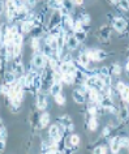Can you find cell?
<instances>
[{"mask_svg":"<svg viewBox=\"0 0 129 154\" xmlns=\"http://www.w3.org/2000/svg\"><path fill=\"white\" fill-rule=\"evenodd\" d=\"M117 7H119L121 11H124V12H128L129 11V0H119Z\"/></svg>","mask_w":129,"mask_h":154,"instance_id":"obj_34","label":"cell"},{"mask_svg":"<svg viewBox=\"0 0 129 154\" xmlns=\"http://www.w3.org/2000/svg\"><path fill=\"white\" fill-rule=\"evenodd\" d=\"M54 99H55V103L58 106H64V105H65V102H67V98H65V95H64L63 93L55 95Z\"/></svg>","mask_w":129,"mask_h":154,"instance_id":"obj_30","label":"cell"},{"mask_svg":"<svg viewBox=\"0 0 129 154\" xmlns=\"http://www.w3.org/2000/svg\"><path fill=\"white\" fill-rule=\"evenodd\" d=\"M37 3H38V0H28V2H26V4H28L29 9H34L37 7Z\"/></svg>","mask_w":129,"mask_h":154,"instance_id":"obj_39","label":"cell"},{"mask_svg":"<svg viewBox=\"0 0 129 154\" xmlns=\"http://www.w3.org/2000/svg\"><path fill=\"white\" fill-rule=\"evenodd\" d=\"M51 123V115L48 112H42L39 116V129H44L50 125Z\"/></svg>","mask_w":129,"mask_h":154,"instance_id":"obj_18","label":"cell"},{"mask_svg":"<svg viewBox=\"0 0 129 154\" xmlns=\"http://www.w3.org/2000/svg\"><path fill=\"white\" fill-rule=\"evenodd\" d=\"M128 150H129V148H128Z\"/></svg>","mask_w":129,"mask_h":154,"instance_id":"obj_50","label":"cell"},{"mask_svg":"<svg viewBox=\"0 0 129 154\" xmlns=\"http://www.w3.org/2000/svg\"><path fill=\"white\" fill-rule=\"evenodd\" d=\"M127 59L129 60V46H128V48H127Z\"/></svg>","mask_w":129,"mask_h":154,"instance_id":"obj_45","label":"cell"},{"mask_svg":"<svg viewBox=\"0 0 129 154\" xmlns=\"http://www.w3.org/2000/svg\"><path fill=\"white\" fill-rule=\"evenodd\" d=\"M103 80V84L107 86H112V76H106V77H102Z\"/></svg>","mask_w":129,"mask_h":154,"instance_id":"obj_37","label":"cell"},{"mask_svg":"<svg viewBox=\"0 0 129 154\" xmlns=\"http://www.w3.org/2000/svg\"><path fill=\"white\" fill-rule=\"evenodd\" d=\"M108 145H98L95 146V148L93 149V153H95V154H106V153H108Z\"/></svg>","mask_w":129,"mask_h":154,"instance_id":"obj_28","label":"cell"},{"mask_svg":"<svg viewBox=\"0 0 129 154\" xmlns=\"http://www.w3.org/2000/svg\"><path fill=\"white\" fill-rule=\"evenodd\" d=\"M4 12H5V2L0 0V14H3Z\"/></svg>","mask_w":129,"mask_h":154,"instance_id":"obj_41","label":"cell"},{"mask_svg":"<svg viewBox=\"0 0 129 154\" xmlns=\"http://www.w3.org/2000/svg\"><path fill=\"white\" fill-rule=\"evenodd\" d=\"M4 68V65H3V63H2V60H0V71H2V69Z\"/></svg>","mask_w":129,"mask_h":154,"instance_id":"obj_46","label":"cell"},{"mask_svg":"<svg viewBox=\"0 0 129 154\" xmlns=\"http://www.w3.org/2000/svg\"><path fill=\"white\" fill-rule=\"evenodd\" d=\"M72 98L77 105H85L86 103V94H83L82 91H80L77 88L72 91Z\"/></svg>","mask_w":129,"mask_h":154,"instance_id":"obj_14","label":"cell"},{"mask_svg":"<svg viewBox=\"0 0 129 154\" xmlns=\"http://www.w3.org/2000/svg\"><path fill=\"white\" fill-rule=\"evenodd\" d=\"M121 148H129V137H121Z\"/></svg>","mask_w":129,"mask_h":154,"instance_id":"obj_38","label":"cell"},{"mask_svg":"<svg viewBox=\"0 0 129 154\" xmlns=\"http://www.w3.org/2000/svg\"><path fill=\"white\" fill-rule=\"evenodd\" d=\"M110 71H111V76L119 77L121 75V72H123V69H121V65L119 63H112L110 65Z\"/></svg>","mask_w":129,"mask_h":154,"instance_id":"obj_24","label":"cell"},{"mask_svg":"<svg viewBox=\"0 0 129 154\" xmlns=\"http://www.w3.org/2000/svg\"><path fill=\"white\" fill-rule=\"evenodd\" d=\"M59 71L62 75H68V73H74L76 72V67L73 64V60L72 61H62L59 67Z\"/></svg>","mask_w":129,"mask_h":154,"instance_id":"obj_11","label":"cell"},{"mask_svg":"<svg viewBox=\"0 0 129 154\" xmlns=\"http://www.w3.org/2000/svg\"><path fill=\"white\" fill-rule=\"evenodd\" d=\"M108 148L111 153H119L121 150V136H113L110 140Z\"/></svg>","mask_w":129,"mask_h":154,"instance_id":"obj_12","label":"cell"},{"mask_svg":"<svg viewBox=\"0 0 129 154\" xmlns=\"http://www.w3.org/2000/svg\"><path fill=\"white\" fill-rule=\"evenodd\" d=\"M9 90H10V85H9V84L3 82L2 85H0V94L4 95V97H7V95H8Z\"/></svg>","mask_w":129,"mask_h":154,"instance_id":"obj_33","label":"cell"},{"mask_svg":"<svg viewBox=\"0 0 129 154\" xmlns=\"http://www.w3.org/2000/svg\"><path fill=\"white\" fill-rule=\"evenodd\" d=\"M98 37L102 43H110V38H111V29L107 25H103L102 28H99L98 32Z\"/></svg>","mask_w":129,"mask_h":154,"instance_id":"obj_9","label":"cell"},{"mask_svg":"<svg viewBox=\"0 0 129 154\" xmlns=\"http://www.w3.org/2000/svg\"><path fill=\"white\" fill-rule=\"evenodd\" d=\"M74 59L77 60L80 64H82L83 67H86V68H89V67H90V64H92V60L89 59V56H88V54H86L85 50H82V51L78 54V56H77V57H74Z\"/></svg>","mask_w":129,"mask_h":154,"instance_id":"obj_16","label":"cell"},{"mask_svg":"<svg viewBox=\"0 0 129 154\" xmlns=\"http://www.w3.org/2000/svg\"><path fill=\"white\" fill-rule=\"evenodd\" d=\"M76 81V79H74V73H68V75H63L62 76V82H63V85H67V86H70V85H73Z\"/></svg>","mask_w":129,"mask_h":154,"instance_id":"obj_21","label":"cell"},{"mask_svg":"<svg viewBox=\"0 0 129 154\" xmlns=\"http://www.w3.org/2000/svg\"><path fill=\"white\" fill-rule=\"evenodd\" d=\"M16 0H5V14L9 22L13 21V18L16 17Z\"/></svg>","mask_w":129,"mask_h":154,"instance_id":"obj_6","label":"cell"},{"mask_svg":"<svg viewBox=\"0 0 129 154\" xmlns=\"http://www.w3.org/2000/svg\"><path fill=\"white\" fill-rule=\"evenodd\" d=\"M100 98H102L100 90L95 89V88H90V89L88 90L86 99H89V103H94V105H97V103L100 101Z\"/></svg>","mask_w":129,"mask_h":154,"instance_id":"obj_8","label":"cell"},{"mask_svg":"<svg viewBox=\"0 0 129 154\" xmlns=\"http://www.w3.org/2000/svg\"><path fill=\"white\" fill-rule=\"evenodd\" d=\"M62 7H64V8H67L69 12H73L74 11V3L73 0H64V2L62 3Z\"/></svg>","mask_w":129,"mask_h":154,"instance_id":"obj_32","label":"cell"},{"mask_svg":"<svg viewBox=\"0 0 129 154\" xmlns=\"http://www.w3.org/2000/svg\"><path fill=\"white\" fill-rule=\"evenodd\" d=\"M73 3H74L76 7H82L83 3H85V0H73Z\"/></svg>","mask_w":129,"mask_h":154,"instance_id":"obj_42","label":"cell"},{"mask_svg":"<svg viewBox=\"0 0 129 154\" xmlns=\"http://www.w3.org/2000/svg\"><path fill=\"white\" fill-rule=\"evenodd\" d=\"M35 28V25H34V21H29V20H24L20 22V30L22 34H30L32 33V30Z\"/></svg>","mask_w":129,"mask_h":154,"instance_id":"obj_13","label":"cell"},{"mask_svg":"<svg viewBox=\"0 0 129 154\" xmlns=\"http://www.w3.org/2000/svg\"><path fill=\"white\" fill-rule=\"evenodd\" d=\"M10 69L14 72V75L17 77H20L22 75L26 73V69H25V65L24 63H16V61H10Z\"/></svg>","mask_w":129,"mask_h":154,"instance_id":"obj_15","label":"cell"},{"mask_svg":"<svg viewBox=\"0 0 129 154\" xmlns=\"http://www.w3.org/2000/svg\"><path fill=\"white\" fill-rule=\"evenodd\" d=\"M99 76L100 77H106V76H111V71H110V67H100L99 68Z\"/></svg>","mask_w":129,"mask_h":154,"instance_id":"obj_35","label":"cell"},{"mask_svg":"<svg viewBox=\"0 0 129 154\" xmlns=\"http://www.w3.org/2000/svg\"><path fill=\"white\" fill-rule=\"evenodd\" d=\"M35 97V107L39 111H44L48 107V95L46 94V91L40 90L34 95Z\"/></svg>","mask_w":129,"mask_h":154,"instance_id":"obj_3","label":"cell"},{"mask_svg":"<svg viewBox=\"0 0 129 154\" xmlns=\"http://www.w3.org/2000/svg\"><path fill=\"white\" fill-rule=\"evenodd\" d=\"M56 2H58V3H59V4H62V3L64 2V0H56Z\"/></svg>","mask_w":129,"mask_h":154,"instance_id":"obj_47","label":"cell"},{"mask_svg":"<svg viewBox=\"0 0 129 154\" xmlns=\"http://www.w3.org/2000/svg\"><path fill=\"white\" fill-rule=\"evenodd\" d=\"M120 98H121V101H123L124 103H127V105L129 106V85H125V88L121 90Z\"/></svg>","mask_w":129,"mask_h":154,"instance_id":"obj_26","label":"cell"},{"mask_svg":"<svg viewBox=\"0 0 129 154\" xmlns=\"http://www.w3.org/2000/svg\"><path fill=\"white\" fill-rule=\"evenodd\" d=\"M7 138H3L0 137V152H4L5 150V146H7Z\"/></svg>","mask_w":129,"mask_h":154,"instance_id":"obj_40","label":"cell"},{"mask_svg":"<svg viewBox=\"0 0 129 154\" xmlns=\"http://www.w3.org/2000/svg\"><path fill=\"white\" fill-rule=\"evenodd\" d=\"M125 85H127L125 82H123V81H117V82H116V85H115V90L120 94V93H121V90H123L124 88H125Z\"/></svg>","mask_w":129,"mask_h":154,"instance_id":"obj_36","label":"cell"},{"mask_svg":"<svg viewBox=\"0 0 129 154\" xmlns=\"http://www.w3.org/2000/svg\"><path fill=\"white\" fill-rule=\"evenodd\" d=\"M56 122H58L59 125H62L64 129H65L67 133H72L74 131V124L72 122V118L69 115H62V116L56 118Z\"/></svg>","mask_w":129,"mask_h":154,"instance_id":"obj_4","label":"cell"},{"mask_svg":"<svg viewBox=\"0 0 129 154\" xmlns=\"http://www.w3.org/2000/svg\"><path fill=\"white\" fill-rule=\"evenodd\" d=\"M24 37H25V34H22V33L16 34V35H14V39H13V45L24 46Z\"/></svg>","mask_w":129,"mask_h":154,"instance_id":"obj_31","label":"cell"},{"mask_svg":"<svg viewBox=\"0 0 129 154\" xmlns=\"http://www.w3.org/2000/svg\"><path fill=\"white\" fill-rule=\"evenodd\" d=\"M86 54H88L89 59L94 61V63H99V61H103L104 59H107L110 54L107 51L102 48H86L85 50Z\"/></svg>","mask_w":129,"mask_h":154,"instance_id":"obj_2","label":"cell"},{"mask_svg":"<svg viewBox=\"0 0 129 154\" xmlns=\"http://www.w3.org/2000/svg\"><path fill=\"white\" fill-rule=\"evenodd\" d=\"M128 107H129V106H128Z\"/></svg>","mask_w":129,"mask_h":154,"instance_id":"obj_51","label":"cell"},{"mask_svg":"<svg viewBox=\"0 0 129 154\" xmlns=\"http://www.w3.org/2000/svg\"><path fill=\"white\" fill-rule=\"evenodd\" d=\"M39 110H35V111H32L29 116V122H30V127H32V131L35 132V131L39 129Z\"/></svg>","mask_w":129,"mask_h":154,"instance_id":"obj_10","label":"cell"},{"mask_svg":"<svg viewBox=\"0 0 129 154\" xmlns=\"http://www.w3.org/2000/svg\"><path fill=\"white\" fill-rule=\"evenodd\" d=\"M3 82H5V84H9V85H12L13 82H16V80H17V76L14 75V72L12 71V69H8V71H5L4 72V75H3Z\"/></svg>","mask_w":129,"mask_h":154,"instance_id":"obj_17","label":"cell"},{"mask_svg":"<svg viewBox=\"0 0 129 154\" xmlns=\"http://www.w3.org/2000/svg\"><path fill=\"white\" fill-rule=\"evenodd\" d=\"M30 64H32V69L37 72H42L46 67H48V57L39 52H33V57L30 60Z\"/></svg>","mask_w":129,"mask_h":154,"instance_id":"obj_1","label":"cell"},{"mask_svg":"<svg viewBox=\"0 0 129 154\" xmlns=\"http://www.w3.org/2000/svg\"><path fill=\"white\" fill-rule=\"evenodd\" d=\"M80 42L78 39L74 37L73 33H67L65 35V50H68V51H76V50H78L80 47Z\"/></svg>","mask_w":129,"mask_h":154,"instance_id":"obj_5","label":"cell"},{"mask_svg":"<svg viewBox=\"0 0 129 154\" xmlns=\"http://www.w3.org/2000/svg\"><path fill=\"white\" fill-rule=\"evenodd\" d=\"M125 71H127V75L129 76V60L127 61V64H125Z\"/></svg>","mask_w":129,"mask_h":154,"instance_id":"obj_43","label":"cell"},{"mask_svg":"<svg viewBox=\"0 0 129 154\" xmlns=\"http://www.w3.org/2000/svg\"><path fill=\"white\" fill-rule=\"evenodd\" d=\"M77 18L83 24V26H88V25H90V22H92V18H90V14H88V13H80L78 16H77Z\"/></svg>","mask_w":129,"mask_h":154,"instance_id":"obj_27","label":"cell"},{"mask_svg":"<svg viewBox=\"0 0 129 154\" xmlns=\"http://www.w3.org/2000/svg\"><path fill=\"white\" fill-rule=\"evenodd\" d=\"M48 93H50V95H52V97L63 93V82H54L50 86V89H48Z\"/></svg>","mask_w":129,"mask_h":154,"instance_id":"obj_20","label":"cell"},{"mask_svg":"<svg viewBox=\"0 0 129 154\" xmlns=\"http://www.w3.org/2000/svg\"><path fill=\"white\" fill-rule=\"evenodd\" d=\"M30 46H32L33 52H39V51H40V47H42L40 38L32 37V39H30Z\"/></svg>","mask_w":129,"mask_h":154,"instance_id":"obj_22","label":"cell"},{"mask_svg":"<svg viewBox=\"0 0 129 154\" xmlns=\"http://www.w3.org/2000/svg\"><path fill=\"white\" fill-rule=\"evenodd\" d=\"M74 37L78 39L80 43H83V42L86 41V38H88V30L82 29V30H78V32H73Z\"/></svg>","mask_w":129,"mask_h":154,"instance_id":"obj_25","label":"cell"},{"mask_svg":"<svg viewBox=\"0 0 129 154\" xmlns=\"http://www.w3.org/2000/svg\"><path fill=\"white\" fill-rule=\"evenodd\" d=\"M0 18H2V14H0Z\"/></svg>","mask_w":129,"mask_h":154,"instance_id":"obj_49","label":"cell"},{"mask_svg":"<svg viewBox=\"0 0 129 154\" xmlns=\"http://www.w3.org/2000/svg\"><path fill=\"white\" fill-rule=\"evenodd\" d=\"M112 28L116 30L117 33H123L127 30V25H128V22H127V18H124V17H115L112 20Z\"/></svg>","mask_w":129,"mask_h":154,"instance_id":"obj_7","label":"cell"},{"mask_svg":"<svg viewBox=\"0 0 129 154\" xmlns=\"http://www.w3.org/2000/svg\"><path fill=\"white\" fill-rule=\"evenodd\" d=\"M85 127H86V129L92 131V132H95V131L99 128V120H98V116H93V118H90L88 122H85Z\"/></svg>","mask_w":129,"mask_h":154,"instance_id":"obj_19","label":"cell"},{"mask_svg":"<svg viewBox=\"0 0 129 154\" xmlns=\"http://www.w3.org/2000/svg\"><path fill=\"white\" fill-rule=\"evenodd\" d=\"M46 5L48 7V9H52V11H59L60 7H62V4H59L56 0H47Z\"/></svg>","mask_w":129,"mask_h":154,"instance_id":"obj_29","label":"cell"},{"mask_svg":"<svg viewBox=\"0 0 129 154\" xmlns=\"http://www.w3.org/2000/svg\"><path fill=\"white\" fill-rule=\"evenodd\" d=\"M110 3H111L112 5H117V3H119V0H108Z\"/></svg>","mask_w":129,"mask_h":154,"instance_id":"obj_44","label":"cell"},{"mask_svg":"<svg viewBox=\"0 0 129 154\" xmlns=\"http://www.w3.org/2000/svg\"><path fill=\"white\" fill-rule=\"evenodd\" d=\"M22 2H25V3H26V2H28V0H22Z\"/></svg>","mask_w":129,"mask_h":154,"instance_id":"obj_48","label":"cell"},{"mask_svg":"<svg viewBox=\"0 0 129 154\" xmlns=\"http://www.w3.org/2000/svg\"><path fill=\"white\" fill-rule=\"evenodd\" d=\"M8 30H9V26L7 24H2L0 26V46H3L5 43V37L8 34Z\"/></svg>","mask_w":129,"mask_h":154,"instance_id":"obj_23","label":"cell"}]
</instances>
